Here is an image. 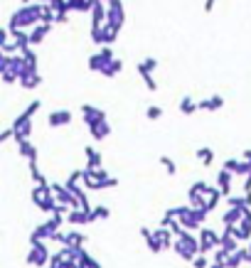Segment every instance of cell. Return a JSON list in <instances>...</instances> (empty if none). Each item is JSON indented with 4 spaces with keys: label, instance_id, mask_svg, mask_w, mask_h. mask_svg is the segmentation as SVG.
Wrapping results in <instances>:
<instances>
[{
    "label": "cell",
    "instance_id": "cell-1",
    "mask_svg": "<svg viewBox=\"0 0 251 268\" xmlns=\"http://www.w3.org/2000/svg\"><path fill=\"white\" fill-rule=\"evenodd\" d=\"M47 30H50V25H47V23H42V25H37V27L32 30V35H30V42H32V45H37V42H42V40H45V35H47Z\"/></svg>",
    "mask_w": 251,
    "mask_h": 268
},
{
    "label": "cell",
    "instance_id": "cell-2",
    "mask_svg": "<svg viewBox=\"0 0 251 268\" xmlns=\"http://www.w3.org/2000/svg\"><path fill=\"white\" fill-rule=\"evenodd\" d=\"M121 67H123V64H121L118 59H113V62L104 69V74H106V77H113V74H118V72H121Z\"/></svg>",
    "mask_w": 251,
    "mask_h": 268
},
{
    "label": "cell",
    "instance_id": "cell-3",
    "mask_svg": "<svg viewBox=\"0 0 251 268\" xmlns=\"http://www.w3.org/2000/svg\"><path fill=\"white\" fill-rule=\"evenodd\" d=\"M148 116H150V118H158V116H160V108H155V106H153V108L148 111Z\"/></svg>",
    "mask_w": 251,
    "mask_h": 268
}]
</instances>
